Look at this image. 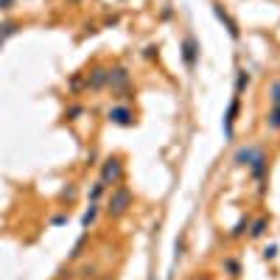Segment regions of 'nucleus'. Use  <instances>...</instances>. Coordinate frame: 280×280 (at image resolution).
Returning a JSON list of instances; mask_svg holds the SVG:
<instances>
[{"instance_id":"nucleus-7","label":"nucleus","mask_w":280,"mask_h":280,"mask_svg":"<svg viewBox=\"0 0 280 280\" xmlns=\"http://www.w3.org/2000/svg\"><path fill=\"white\" fill-rule=\"evenodd\" d=\"M213 14L219 17V23H222V26L227 28V34H230L233 39H238V37H241V34H238V23H235L230 14H227V11L222 9V3H213Z\"/></svg>"},{"instance_id":"nucleus-16","label":"nucleus","mask_w":280,"mask_h":280,"mask_svg":"<svg viewBox=\"0 0 280 280\" xmlns=\"http://www.w3.org/2000/svg\"><path fill=\"white\" fill-rule=\"evenodd\" d=\"M104 190H106V185H104V182L98 180V182H95V185H93V190H90V202H98Z\"/></svg>"},{"instance_id":"nucleus-22","label":"nucleus","mask_w":280,"mask_h":280,"mask_svg":"<svg viewBox=\"0 0 280 280\" xmlns=\"http://www.w3.org/2000/svg\"><path fill=\"white\" fill-rule=\"evenodd\" d=\"M148 280H154V277H148Z\"/></svg>"},{"instance_id":"nucleus-17","label":"nucleus","mask_w":280,"mask_h":280,"mask_svg":"<svg viewBox=\"0 0 280 280\" xmlns=\"http://www.w3.org/2000/svg\"><path fill=\"white\" fill-rule=\"evenodd\" d=\"M224 269H227L230 272V275H233V277H238V275H241V266H238V261H224Z\"/></svg>"},{"instance_id":"nucleus-4","label":"nucleus","mask_w":280,"mask_h":280,"mask_svg":"<svg viewBox=\"0 0 280 280\" xmlns=\"http://www.w3.org/2000/svg\"><path fill=\"white\" fill-rule=\"evenodd\" d=\"M180 51H182V59H185V64H188L190 70H193V68H196V62H199V51H202L193 34H188V37L182 39V48H180Z\"/></svg>"},{"instance_id":"nucleus-5","label":"nucleus","mask_w":280,"mask_h":280,"mask_svg":"<svg viewBox=\"0 0 280 280\" xmlns=\"http://www.w3.org/2000/svg\"><path fill=\"white\" fill-rule=\"evenodd\" d=\"M261 154H264V148H261V146H241V148L235 152L233 163H235V165H247V168H249V165H252L255 160L261 157Z\"/></svg>"},{"instance_id":"nucleus-1","label":"nucleus","mask_w":280,"mask_h":280,"mask_svg":"<svg viewBox=\"0 0 280 280\" xmlns=\"http://www.w3.org/2000/svg\"><path fill=\"white\" fill-rule=\"evenodd\" d=\"M129 207H132V190L126 185H118L110 196V207L106 210H110V216H123Z\"/></svg>"},{"instance_id":"nucleus-21","label":"nucleus","mask_w":280,"mask_h":280,"mask_svg":"<svg viewBox=\"0 0 280 280\" xmlns=\"http://www.w3.org/2000/svg\"><path fill=\"white\" fill-rule=\"evenodd\" d=\"M190 280H213V277H210V275H193Z\"/></svg>"},{"instance_id":"nucleus-12","label":"nucleus","mask_w":280,"mask_h":280,"mask_svg":"<svg viewBox=\"0 0 280 280\" xmlns=\"http://www.w3.org/2000/svg\"><path fill=\"white\" fill-rule=\"evenodd\" d=\"M95 216H98V205H95V202H90V210L81 216V230H90V224L95 222Z\"/></svg>"},{"instance_id":"nucleus-9","label":"nucleus","mask_w":280,"mask_h":280,"mask_svg":"<svg viewBox=\"0 0 280 280\" xmlns=\"http://www.w3.org/2000/svg\"><path fill=\"white\" fill-rule=\"evenodd\" d=\"M266 168H269V163H266V154H261V157L255 160L252 165H249V171H252V177H255L258 182L266 180Z\"/></svg>"},{"instance_id":"nucleus-3","label":"nucleus","mask_w":280,"mask_h":280,"mask_svg":"<svg viewBox=\"0 0 280 280\" xmlns=\"http://www.w3.org/2000/svg\"><path fill=\"white\" fill-rule=\"evenodd\" d=\"M238 110H241V95H233V101H230V106H227V112H224V138L227 140H233V135H235V121H238Z\"/></svg>"},{"instance_id":"nucleus-20","label":"nucleus","mask_w":280,"mask_h":280,"mask_svg":"<svg viewBox=\"0 0 280 280\" xmlns=\"http://www.w3.org/2000/svg\"><path fill=\"white\" fill-rule=\"evenodd\" d=\"M14 6V0H0V9H11Z\"/></svg>"},{"instance_id":"nucleus-8","label":"nucleus","mask_w":280,"mask_h":280,"mask_svg":"<svg viewBox=\"0 0 280 280\" xmlns=\"http://www.w3.org/2000/svg\"><path fill=\"white\" fill-rule=\"evenodd\" d=\"M106 81H110V70H106V68H98V70H93V76L87 79V87L98 90V87H104Z\"/></svg>"},{"instance_id":"nucleus-13","label":"nucleus","mask_w":280,"mask_h":280,"mask_svg":"<svg viewBox=\"0 0 280 280\" xmlns=\"http://www.w3.org/2000/svg\"><path fill=\"white\" fill-rule=\"evenodd\" d=\"M247 84H249V73H247V70H238V76H235V95H241L244 90H247Z\"/></svg>"},{"instance_id":"nucleus-10","label":"nucleus","mask_w":280,"mask_h":280,"mask_svg":"<svg viewBox=\"0 0 280 280\" xmlns=\"http://www.w3.org/2000/svg\"><path fill=\"white\" fill-rule=\"evenodd\" d=\"M110 84H112V87H123V84H129V73H126V68H115V70H110Z\"/></svg>"},{"instance_id":"nucleus-11","label":"nucleus","mask_w":280,"mask_h":280,"mask_svg":"<svg viewBox=\"0 0 280 280\" xmlns=\"http://www.w3.org/2000/svg\"><path fill=\"white\" fill-rule=\"evenodd\" d=\"M266 129L269 132H280V106H272L266 112Z\"/></svg>"},{"instance_id":"nucleus-14","label":"nucleus","mask_w":280,"mask_h":280,"mask_svg":"<svg viewBox=\"0 0 280 280\" xmlns=\"http://www.w3.org/2000/svg\"><path fill=\"white\" fill-rule=\"evenodd\" d=\"M266 227H269V219H258V222L252 224V230H249V235H252V238H261V235L266 233Z\"/></svg>"},{"instance_id":"nucleus-6","label":"nucleus","mask_w":280,"mask_h":280,"mask_svg":"<svg viewBox=\"0 0 280 280\" xmlns=\"http://www.w3.org/2000/svg\"><path fill=\"white\" fill-rule=\"evenodd\" d=\"M106 118H110L112 123H118V126H132L135 123V112L129 110V106H112V110L106 112Z\"/></svg>"},{"instance_id":"nucleus-2","label":"nucleus","mask_w":280,"mask_h":280,"mask_svg":"<svg viewBox=\"0 0 280 280\" xmlns=\"http://www.w3.org/2000/svg\"><path fill=\"white\" fill-rule=\"evenodd\" d=\"M123 180V163H121V157H110L104 165H101V182L104 185H115V182H121Z\"/></svg>"},{"instance_id":"nucleus-15","label":"nucleus","mask_w":280,"mask_h":280,"mask_svg":"<svg viewBox=\"0 0 280 280\" xmlns=\"http://www.w3.org/2000/svg\"><path fill=\"white\" fill-rule=\"evenodd\" d=\"M269 101H272V106H280V81L269 84Z\"/></svg>"},{"instance_id":"nucleus-19","label":"nucleus","mask_w":280,"mask_h":280,"mask_svg":"<svg viewBox=\"0 0 280 280\" xmlns=\"http://www.w3.org/2000/svg\"><path fill=\"white\" fill-rule=\"evenodd\" d=\"M275 255H277V247H275V244H272V247H266V252H264L266 261H275Z\"/></svg>"},{"instance_id":"nucleus-18","label":"nucleus","mask_w":280,"mask_h":280,"mask_svg":"<svg viewBox=\"0 0 280 280\" xmlns=\"http://www.w3.org/2000/svg\"><path fill=\"white\" fill-rule=\"evenodd\" d=\"M244 227H249V224H247V219H241V222H238L235 227L230 230V235H233V238H238V235H244Z\"/></svg>"}]
</instances>
